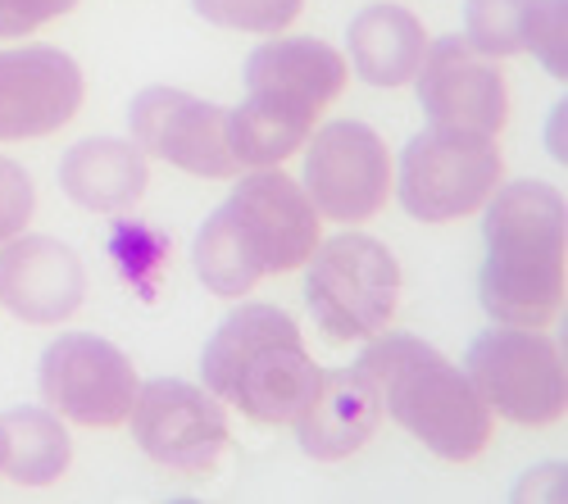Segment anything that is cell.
Masks as SVG:
<instances>
[{
  "instance_id": "cell-12",
  "label": "cell",
  "mask_w": 568,
  "mask_h": 504,
  "mask_svg": "<svg viewBox=\"0 0 568 504\" xmlns=\"http://www.w3.org/2000/svg\"><path fill=\"white\" fill-rule=\"evenodd\" d=\"M132 146L141 155H160L164 164L196 177H232L236 155L227 146V110L196 101L178 86H146L128 105Z\"/></svg>"
},
{
  "instance_id": "cell-14",
  "label": "cell",
  "mask_w": 568,
  "mask_h": 504,
  "mask_svg": "<svg viewBox=\"0 0 568 504\" xmlns=\"http://www.w3.org/2000/svg\"><path fill=\"white\" fill-rule=\"evenodd\" d=\"M82 105V69L55 45L0 51V142L60 132Z\"/></svg>"
},
{
  "instance_id": "cell-8",
  "label": "cell",
  "mask_w": 568,
  "mask_h": 504,
  "mask_svg": "<svg viewBox=\"0 0 568 504\" xmlns=\"http://www.w3.org/2000/svg\"><path fill=\"white\" fill-rule=\"evenodd\" d=\"M468 382L478 387L491 414L524 423V428H546L564 419L568 409V373L564 354L541 328H496L483 332L468 346L464 359Z\"/></svg>"
},
{
  "instance_id": "cell-4",
  "label": "cell",
  "mask_w": 568,
  "mask_h": 504,
  "mask_svg": "<svg viewBox=\"0 0 568 504\" xmlns=\"http://www.w3.org/2000/svg\"><path fill=\"white\" fill-rule=\"evenodd\" d=\"M355 369L383 395V409L437 460L468 464L491 445V409L464 369L418 337H373Z\"/></svg>"
},
{
  "instance_id": "cell-24",
  "label": "cell",
  "mask_w": 568,
  "mask_h": 504,
  "mask_svg": "<svg viewBox=\"0 0 568 504\" xmlns=\"http://www.w3.org/2000/svg\"><path fill=\"white\" fill-rule=\"evenodd\" d=\"M78 0H0V37H28L51 19H64Z\"/></svg>"
},
{
  "instance_id": "cell-13",
  "label": "cell",
  "mask_w": 568,
  "mask_h": 504,
  "mask_svg": "<svg viewBox=\"0 0 568 504\" xmlns=\"http://www.w3.org/2000/svg\"><path fill=\"white\" fill-rule=\"evenodd\" d=\"M414 82H418L423 114H428L437 127L496 136L505 127V119H509L505 73L483 51H473L464 37L428 41Z\"/></svg>"
},
{
  "instance_id": "cell-22",
  "label": "cell",
  "mask_w": 568,
  "mask_h": 504,
  "mask_svg": "<svg viewBox=\"0 0 568 504\" xmlns=\"http://www.w3.org/2000/svg\"><path fill=\"white\" fill-rule=\"evenodd\" d=\"M524 45L555 73L568 78V0H532L524 19Z\"/></svg>"
},
{
  "instance_id": "cell-25",
  "label": "cell",
  "mask_w": 568,
  "mask_h": 504,
  "mask_svg": "<svg viewBox=\"0 0 568 504\" xmlns=\"http://www.w3.org/2000/svg\"><path fill=\"white\" fill-rule=\"evenodd\" d=\"M0 469H6V432H0Z\"/></svg>"
},
{
  "instance_id": "cell-7",
  "label": "cell",
  "mask_w": 568,
  "mask_h": 504,
  "mask_svg": "<svg viewBox=\"0 0 568 504\" xmlns=\"http://www.w3.org/2000/svg\"><path fill=\"white\" fill-rule=\"evenodd\" d=\"M496 187H500V151L483 132L433 123L428 132L409 136V146L400 151L396 192L405 214H414L418 223H450L478 214Z\"/></svg>"
},
{
  "instance_id": "cell-9",
  "label": "cell",
  "mask_w": 568,
  "mask_h": 504,
  "mask_svg": "<svg viewBox=\"0 0 568 504\" xmlns=\"http://www.w3.org/2000/svg\"><path fill=\"white\" fill-rule=\"evenodd\" d=\"M301 187L310 205L333 223L373 218L387 205V192H392V160H387L383 136L355 119L327 123L305 151Z\"/></svg>"
},
{
  "instance_id": "cell-2",
  "label": "cell",
  "mask_w": 568,
  "mask_h": 504,
  "mask_svg": "<svg viewBox=\"0 0 568 504\" xmlns=\"http://www.w3.org/2000/svg\"><path fill=\"white\" fill-rule=\"evenodd\" d=\"M483 309L505 328H546L564 305L568 205L550 182H509L487 196Z\"/></svg>"
},
{
  "instance_id": "cell-6",
  "label": "cell",
  "mask_w": 568,
  "mask_h": 504,
  "mask_svg": "<svg viewBox=\"0 0 568 504\" xmlns=\"http://www.w3.org/2000/svg\"><path fill=\"white\" fill-rule=\"evenodd\" d=\"M396 300H400V264L377 237L342 233L314 246L305 268V305L323 337L368 341L387 332Z\"/></svg>"
},
{
  "instance_id": "cell-5",
  "label": "cell",
  "mask_w": 568,
  "mask_h": 504,
  "mask_svg": "<svg viewBox=\"0 0 568 504\" xmlns=\"http://www.w3.org/2000/svg\"><path fill=\"white\" fill-rule=\"evenodd\" d=\"M205 391L236 404L255 423H292L318 387L301 328L277 305H236L201 354Z\"/></svg>"
},
{
  "instance_id": "cell-17",
  "label": "cell",
  "mask_w": 568,
  "mask_h": 504,
  "mask_svg": "<svg viewBox=\"0 0 568 504\" xmlns=\"http://www.w3.org/2000/svg\"><path fill=\"white\" fill-rule=\"evenodd\" d=\"M60 187L78 209L91 214H128L151 187V168L132 142L91 136L60 160Z\"/></svg>"
},
{
  "instance_id": "cell-19",
  "label": "cell",
  "mask_w": 568,
  "mask_h": 504,
  "mask_svg": "<svg viewBox=\"0 0 568 504\" xmlns=\"http://www.w3.org/2000/svg\"><path fill=\"white\" fill-rule=\"evenodd\" d=\"M0 432H6V469L14 482L28 486H45L64 477L69 469V432L55 419V409H14V414L0 419Z\"/></svg>"
},
{
  "instance_id": "cell-15",
  "label": "cell",
  "mask_w": 568,
  "mask_h": 504,
  "mask_svg": "<svg viewBox=\"0 0 568 504\" xmlns=\"http://www.w3.org/2000/svg\"><path fill=\"white\" fill-rule=\"evenodd\" d=\"M87 300V268L55 237H10L0 246V305L23 323H64Z\"/></svg>"
},
{
  "instance_id": "cell-3",
  "label": "cell",
  "mask_w": 568,
  "mask_h": 504,
  "mask_svg": "<svg viewBox=\"0 0 568 504\" xmlns=\"http://www.w3.org/2000/svg\"><path fill=\"white\" fill-rule=\"evenodd\" d=\"M346 91V60L318 37L268 41L246 60V101L227 114L236 164L273 168L310 136L314 119Z\"/></svg>"
},
{
  "instance_id": "cell-10",
  "label": "cell",
  "mask_w": 568,
  "mask_h": 504,
  "mask_svg": "<svg viewBox=\"0 0 568 504\" xmlns=\"http://www.w3.org/2000/svg\"><path fill=\"white\" fill-rule=\"evenodd\" d=\"M132 436L155 464L173 473H210L227 445V414L214 391L178 378H155L136 387Z\"/></svg>"
},
{
  "instance_id": "cell-1",
  "label": "cell",
  "mask_w": 568,
  "mask_h": 504,
  "mask_svg": "<svg viewBox=\"0 0 568 504\" xmlns=\"http://www.w3.org/2000/svg\"><path fill=\"white\" fill-rule=\"evenodd\" d=\"M318 246V209L282 168H255L205 218L192 259L214 296H246L268 272L301 268Z\"/></svg>"
},
{
  "instance_id": "cell-16",
  "label": "cell",
  "mask_w": 568,
  "mask_h": 504,
  "mask_svg": "<svg viewBox=\"0 0 568 504\" xmlns=\"http://www.w3.org/2000/svg\"><path fill=\"white\" fill-rule=\"evenodd\" d=\"M296 423V441L310 460H346L355 454L383 423V395L368 382V373H359L355 363L337 373H323L310 404L292 419Z\"/></svg>"
},
{
  "instance_id": "cell-21",
  "label": "cell",
  "mask_w": 568,
  "mask_h": 504,
  "mask_svg": "<svg viewBox=\"0 0 568 504\" xmlns=\"http://www.w3.org/2000/svg\"><path fill=\"white\" fill-rule=\"evenodd\" d=\"M196 14L219 23V28H236V32H282L305 0H192Z\"/></svg>"
},
{
  "instance_id": "cell-20",
  "label": "cell",
  "mask_w": 568,
  "mask_h": 504,
  "mask_svg": "<svg viewBox=\"0 0 568 504\" xmlns=\"http://www.w3.org/2000/svg\"><path fill=\"white\" fill-rule=\"evenodd\" d=\"M532 0H468L464 6V41L487 60H505L524 51V19Z\"/></svg>"
},
{
  "instance_id": "cell-23",
  "label": "cell",
  "mask_w": 568,
  "mask_h": 504,
  "mask_svg": "<svg viewBox=\"0 0 568 504\" xmlns=\"http://www.w3.org/2000/svg\"><path fill=\"white\" fill-rule=\"evenodd\" d=\"M32 209H37V192H32L28 168L0 155V246L32 223Z\"/></svg>"
},
{
  "instance_id": "cell-11",
  "label": "cell",
  "mask_w": 568,
  "mask_h": 504,
  "mask_svg": "<svg viewBox=\"0 0 568 504\" xmlns=\"http://www.w3.org/2000/svg\"><path fill=\"white\" fill-rule=\"evenodd\" d=\"M132 359L87 332H69L45 346L41 354V395L55 414L82 428H119L136 400Z\"/></svg>"
},
{
  "instance_id": "cell-18",
  "label": "cell",
  "mask_w": 568,
  "mask_h": 504,
  "mask_svg": "<svg viewBox=\"0 0 568 504\" xmlns=\"http://www.w3.org/2000/svg\"><path fill=\"white\" fill-rule=\"evenodd\" d=\"M346 51L368 86H405L423 64L428 32L400 6H364L346 28Z\"/></svg>"
}]
</instances>
